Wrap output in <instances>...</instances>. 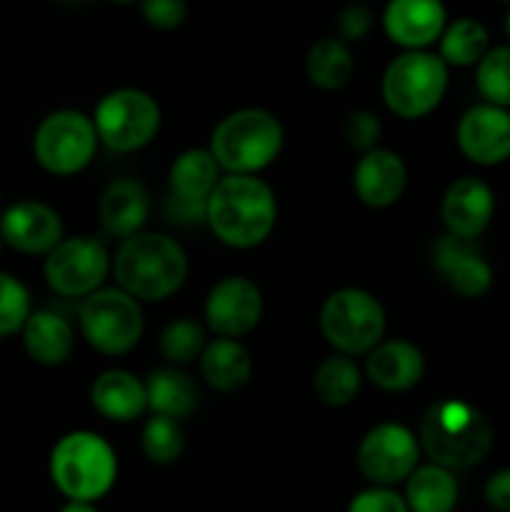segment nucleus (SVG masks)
<instances>
[{
	"label": "nucleus",
	"mask_w": 510,
	"mask_h": 512,
	"mask_svg": "<svg viewBox=\"0 0 510 512\" xmlns=\"http://www.w3.org/2000/svg\"><path fill=\"white\" fill-rule=\"evenodd\" d=\"M78 325L85 343L100 355L130 353L140 343L145 333V318L140 300L128 295L125 290L100 288L93 295L80 300Z\"/></svg>",
	"instance_id": "8"
},
{
	"label": "nucleus",
	"mask_w": 510,
	"mask_h": 512,
	"mask_svg": "<svg viewBox=\"0 0 510 512\" xmlns=\"http://www.w3.org/2000/svg\"><path fill=\"white\" fill-rule=\"evenodd\" d=\"M110 3H120V5H128V3H140V0H110Z\"/></svg>",
	"instance_id": "42"
},
{
	"label": "nucleus",
	"mask_w": 510,
	"mask_h": 512,
	"mask_svg": "<svg viewBox=\"0 0 510 512\" xmlns=\"http://www.w3.org/2000/svg\"><path fill=\"white\" fill-rule=\"evenodd\" d=\"M98 133L93 118L80 110L60 108L45 115L33 133V158L55 178L78 175L98 153Z\"/></svg>",
	"instance_id": "9"
},
{
	"label": "nucleus",
	"mask_w": 510,
	"mask_h": 512,
	"mask_svg": "<svg viewBox=\"0 0 510 512\" xmlns=\"http://www.w3.org/2000/svg\"><path fill=\"white\" fill-rule=\"evenodd\" d=\"M433 265L460 298H483L493 288V268L475 240L443 233L433 243Z\"/></svg>",
	"instance_id": "17"
},
{
	"label": "nucleus",
	"mask_w": 510,
	"mask_h": 512,
	"mask_svg": "<svg viewBox=\"0 0 510 512\" xmlns=\"http://www.w3.org/2000/svg\"><path fill=\"white\" fill-rule=\"evenodd\" d=\"M353 190L355 198L368 208H390L408 190V165L388 148L368 150L353 168Z\"/></svg>",
	"instance_id": "19"
},
{
	"label": "nucleus",
	"mask_w": 510,
	"mask_h": 512,
	"mask_svg": "<svg viewBox=\"0 0 510 512\" xmlns=\"http://www.w3.org/2000/svg\"><path fill=\"white\" fill-rule=\"evenodd\" d=\"M20 338L28 358L45 368L68 363L75 348L73 325L55 310H33L20 330Z\"/></svg>",
	"instance_id": "23"
},
{
	"label": "nucleus",
	"mask_w": 510,
	"mask_h": 512,
	"mask_svg": "<svg viewBox=\"0 0 510 512\" xmlns=\"http://www.w3.org/2000/svg\"><path fill=\"white\" fill-rule=\"evenodd\" d=\"M345 512H410L405 505L403 495L395 493L393 488H365L348 503Z\"/></svg>",
	"instance_id": "38"
},
{
	"label": "nucleus",
	"mask_w": 510,
	"mask_h": 512,
	"mask_svg": "<svg viewBox=\"0 0 510 512\" xmlns=\"http://www.w3.org/2000/svg\"><path fill=\"white\" fill-rule=\"evenodd\" d=\"M188 273L190 260L183 245L155 230L120 240L113 255L115 285L140 303L168 300L183 288Z\"/></svg>",
	"instance_id": "2"
},
{
	"label": "nucleus",
	"mask_w": 510,
	"mask_h": 512,
	"mask_svg": "<svg viewBox=\"0 0 510 512\" xmlns=\"http://www.w3.org/2000/svg\"><path fill=\"white\" fill-rule=\"evenodd\" d=\"M450 68L438 53L403 50L385 68L380 95L393 115L418 120L433 113L448 93Z\"/></svg>",
	"instance_id": "6"
},
{
	"label": "nucleus",
	"mask_w": 510,
	"mask_h": 512,
	"mask_svg": "<svg viewBox=\"0 0 510 512\" xmlns=\"http://www.w3.org/2000/svg\"><path fill=\"white\" fill-rule=\"evenodd\" d=\"M140 15L155 30H178L188 20V0H140Z\"/></svg>",
	"instance_id": "37"
},
{
	"label": "nucleus",
	"mask_w": 510,
	"mask_h": 512,
	"mask_svg": "<svg viewBox=\"0 0 510 512\" xmlns=\"http://www.w3.org/2000/svg\"><path fill=\"white\" fill-rule=\"evenodd\" d=\"M205 328L218 338L240 340L263 318V293L245 275H228L210 288L203 305Z\"/></svg>",
	"instance_id": "13"
},
{
	"label": "nucleus",
	"mask_w": 510,
	"mask_h": 512,
	"mask_svg": "<svg viewBox=\"0 0 510 512\" xmlns=\"http://www.w3.org/2000/svg\"><path fill=\"white\" fill-rule=\"evenodd\" d=\"M223 178L218 160L208 148H188L170 163V200L188 205H205L215 185Z\"/></svg>",
	"instance_id": "24"
},
{
	"label": "nucleus",
	"mask_w": 510,
	"mask_h": 512,
	"mask_svg": "<svg viewBox=\"0 0 510 512\" xmlns=\"http://www.w3.org/2000/svg\"><path fill=\"white\" fill-rule=\"evenodd\" d=\"M353 73V50L338 35H325L310 45L308 55H305V75L315 88L333 93V90L345 88L353 80Z\"/></svg>",
	"instance_id": "28"
},
{
	"label": "nucleus",
	"mask_w": 510,
	"mask_h": 512,
	"mask_svg": "<svg viewBox=\"0 0 510 512\" xmlns=\"http://www.w3.org/2000/svg\"><path fill=\"white\" fill-rule=\"evenodd\" d=\"M475 85L485 103L510 108V45H498L475 65Z\"/></svg>",
	"instance_id": "33"
},
{
	"label": "nucleus",
	"mask_w": 510,
	"mask_h": 512,
	"mask_svg": "<svg viewBox=\"0 0 510 512\" xmlns=\"http://www.w3.org/2000/svg\"><path fill=\"white\" fill-rule=\"evenodd\" d=\"M205 345H208V333H205V325L198 323L195 318L170 320V323L160 330L158 338L160 355H163L173 368L200 360Z\"/></svg>",
	"instance_id": "31"
},
{
	"label": "nucleus",
	"mask_w": 510,
	"mask_h": 512,
	"mask_svg": "<svg viewBox=\"0 0 510 512\" xmlns=\"http://www.w3.org/2000/svg\"><path fill=\"white\" fill-rule=\"evenodd\" d=\"M200 375L218 393H238L253 378V358L240 340L215 338L208 340L198 360Z\"/></svg>",
	"instance_id": "25"
},
{
	"label": "nucleus",
	"mask_w": 510,
	"mask_h": 512,
	"mask_svg": "<svg viewBox=\"0 0 510 512\" xmlns=\"http://www.w3.org/2000/svg\"><path fill=\"white\" fill-rule=\"evenodd\" d=\"M420 450L430 463L448 470H468L493 450V425L468 400L443 398L425 410L418 428Z\"/></svg>",
	"instance_id": "3"
},
{
	"label": "nucleus",
	"mask_w": 510,
	"mask_h": 512,
	"mask_svg": "<svg viewBox=\"0 0 510 512\" xmlns=\"http://www.w3.org/2000/svg\"><path fill=\"white\" fill-rule=\"evenodd\" d=\"M363 388V370L348 355H328L313 373V393L328 408H345Z\"/></svg>",
	"instance_id": "29"
},
{
	"label": "nucleus",
	"mask_w": 510,
	"mask_h": 512,
	"mask_svg": "<svg viewBox=\"0 0 510 512\" xmlns=\"http://www.w3.org/2000/svg\"><path fill=\"white\" fill-rule=\"evenodd\" d=\"M3 248H5V243H3V238H0V253H3Z\"/></svg>",
	"instance_id": "44"
},
{
	"label": "nucleus",
	"mask_w": 510,
	"mask_h": 512,
	"mask_svg": "<svg viewBox=\"0 0 510 512\" xmlns=\"http://www.w3.org/2000/svg\"><path fill=\"white\" fill-rule=\"evenodd\" d=\"M320 333L340 355H368L383 340L388 318L373 293L363 288H340L320 305Z\"/></svg>",
	"instance_id": "7"
},
{
	"label": "nucleus",
	"mask_w": 510,
	"mask_h": 512,
	"mask_svg": "<svg viewBox=\"0 0 510 512\" xmlns=\"http://www.w3.org/2000/svg\"><path fill=\"white\" fill-rule=\"evenodd\" d=\"M425 375L423 350L403 338L380 340L365 355V378L385 393L413 390Z\"/></svg>",
	"instance_id": "20"
},
{
	"label": "nucleus",
	"mask_w": 510,
	"mask_h": 512,
	"mask_svg": "<svg viewBox=\"0 0 510 512\" xmlns=\"http://www.w3.org/2000/svg\"><path fill=\"white\" fill-rule=\"evenodd\" d=\"M53 3H63V5H70V3H83V0H53Z\"/></svg>",
	"instance_id": "43"
},
{
	"label": "nucleus",
	"mask_w": 510,
	"mask_h": 512,
	"mask_svg": "<svg viewBox=\"0 0 510 512\" xmlns=\"http://www.w3.org/2000/svg\"><path fill=\"white\" fill-rule=\"evenodd\" d=\"M285 128L265 108H240L225 115L210 133L208 150L225 175H258L278 160Z\"/></svg>",
	"instance_id": "4"
},
{
	"label": "nucleus",
	"mask_w": 510,
	"mask_h": 512,
	"mask_svg": "<svg viewBox=\"0 0 510 512\" xmlns=\"http://www.w3.org/2000/svg\"><path fill=\"white\" fill-rule=\"evenodd\" d=\"M383 33L403 50H428L448 25L443 0H388L380 13Z\"/></svg>",
	"instance_id": "16"
},
{
	"label": "nucleus",
	"mask_w": 510,
	"mask_h": 512,
	"mask_svg": "<svg viewBox=\"0 0 510 512\" xmlns=\"http://www.w3.org/2000/svg\"><path fill=\"white\" fill-rule=\"evenodd\" d=\"M143 455L155 465H173L185 450V433L180 420L165 415H150L140 433Z\"/></svg>",
	"instance_id": "32"
},
{
	"label": "nucleus",
	"mask_w": 510,
	"mask_h": 512,
	"mask_svg": "<svg viewBox=\"0 0 510 512\" xmlns=\"http://www.w3.org/2000/svg\"><path fill=\"white\" fill-rule=\"evenodd\" d=\"M458 480L453 470L428 463L418 465L405 480V505L410 512H453L458 505Z\"/></svg>",
	"instance_id": "27"
},
{
	"label": "nucleus",
	"mask_w": 510,
	"mask_h": 512,
	"mask_svg": "<svg viewBox=\"0 0 510 512\" xmlns=\"http://www.w3.org/2000/svg\"><path fill=\"white\" fill-rule=\"evenodd\" d=\"M495 215V193L485 180L465 175L448 185L440 200V218L445 233L475 240L488 230Z\"/></svg>",
	"instance_id": "18"
},
{
	"label": "nucleus",
	"mask_w": 510,
	"mask_h": 512,
	"mask_svg": "<svg viewBox=\"0 0 510 512\" xmlns=\"http://www.w3.org/2000/svg\"><path fill=\"white\" fill-rule=\"evenodd\" d=\"M0 238L15 253L45 258L65 238V225L43 200H15L0 213Z\"/></svg>",
	"instance_id": "14"
},
{
	"label": "nucleus",
	"mask_w": 510,
	"mask_h": 512,
	"mask_svg": "<svg viewBox=\"0 0 510 512\" xmlns=\"http://www.w3.org/2000/svg\"><path fill=\"white\" fill-rule=\"evenodd\" d=\"M30 313H33L30 290L13 273L0 270V340L20 333Z\"/></svg>",
	"instance_id": "34"
},
{
	"label": "nucleus",
	"mask_w": 510,
	"mask_h": 512,
	"mask_svg": "<svg viewBox=\"0 0 510 512\" xmlns=\"http://www.w3.org/2000/svg\"><path fill=\"white\" fill-rule=\"evenodd\" d=\"M145 395L150 413L173 420L190 418L200 403L198 385L180 368L153 370L145 380Z\"/></svg>",
	"instance_id": "26"
},
{
	"label": "nucleus",
	"mask_w": 510,
	"mask_h": 512,
	"mask_svg": "<svg viewBox=\"0 0 510 512\" xmlns=\"http://www.w3.org/2000/svg\"><path fill=\"white\" fill-rule=\"evenodd\" d=\"M483 498L490 510L510 512V468H500L485 480Z\"/></svg>",
	"instance_id": "39"
},
{
	"label": "nucleus",
	"mask_w": 510,
	"mask_h": 512,
	"mask_svg": "<svg viewBox=\"0 0 510 512\" xmlns=\"http://www.w3.org/2000/svg\"><path fill=\"white\" fill-rule=\"evenodd\" d=\"M490 50V35L475 18L448 20L438 40V55L448 68H473Z\"/></svg>",
	"instance_id": "30"
},
{
	"label": "nucleus",
	"mask_w": 510,
	"mask_h": 512,
	"mask_svg": "<svg viewBox=\"0 0 510 512\" xmlns=\"http://www.w3.org/2000/svg\"><path fill=\"white\" fill-rule=\"evenodd\" d=\"M505 35H508V40H510V5H508V13H505Z\"/></svg>",
	"instance_id": "41"
},
{
	"label": "nucleus",
	"mask_w": 510,
	"mask_h": 512,
	"mask_svg": "<svg viewBox=\"0 0 510 512\" xmlns=\"http://www.w3.org/2000/svg\"><path fill=\"white\" fill-rule=\"evenodd\" d=\"M163 123L158 100L140 88H115L98 100L93 125L113 153H138L155 140Z\"/></svg>",
	"instance_id": "10"
},
{
	"label": "nucleus",
	"mask_w": 510,
	"mask_h": 512,
	"mask_svg": "<svg viewBox=\"0 0 510 512\" xmlns=\"http://www.w3.org/2000/svg\"><path fill=\"white\" fill-rule=\"evenodd\" d=\"M50 480L68 500L95 503L118 480V455L113 445L90 430L63 435L50 450Z\"/></svg>",
	"instance_id": "5"
},
{
	"label": "nucleus",
	"mask_w": 510,
	"mask_h": 512,
	"mask_svg": "<svg viewBox=\"0 0 510 512\" xmlns=\"http://www.w3.org/2000/svg\"><path fill=\"white\" fill-rule=\"evenodd\" d=\"M60 512H98L93 503H78V500H68V503L60 508Z\"/></svg>",
	"instance_id": "40"
},
{
	"label": "nucleus",
	"mask_w": 510,
	"mask_h": 512,
	"mask_svg": "<svg viewBox=\"0 0 510 512\" xmlns=\"http://www.w3.org/2000/svg\"><path fill=\"white\" fill-rule=\"evenodd\" d=\"M90 403L105 420L133 423L148 410L145 380L123 368L105 370L90 385Z\"/></svg>",
	"instance_id": "22"
},
{
	"label": "nucleus",
	"mask_w": 510,
	"mask_h": 512,
	"mask_svg": "<svg viewBox=\"0 0 510 512\" xmlns=\"http://www.w3.org/2000/svg\"><path fill=\"white\" fill-rule=\"evenodd\" d=\"M373 25H375V13L368 3H363V0H353V3L343 5L338 18H335L338 38L348 45L360 43L363 38H368Z\"/></svg>",
	"instance_id": "36"
},
{
	"label": "nucleus",
	"mask_w": 510,
	"mask_h": 512,
	"mask_svg": "<svg viewBox=\"0 0 510 512\" xmlns=\"http://www.w3.org/2000/svg\"><path fill=\"white\" fill-rule=\"evenodd\" d=\"M113 273V255L95 235L63 238L43 260V278L63 298H88Z\"/></svg>",
	"instance_id": "11"
},
{
	"label": "nucleus",
	"mask_w": 510,
	"mask_h": 512,
	"mask_svg": "<svg viewBox=\"0 0 510 512\" xmlns=\"http://www.w3.org/2000/svg\"><path fill=\"white\" fill-rule=\"evenodd\" d=\"M420 455L423 450L413 430L400 423H380L363 435L355 463L370 485L393 488L415 473Z\"/></svg>",
	"instance_id": "12"
},
{
	"label": "nucleus",
	"mask_w": 510,
	"mask_h": 512,
	"mask_svg": "<svg viewBox=\"0 0 510 512\" xmlns=\"http://www.w3.org/2000/svg\"><path fill=\"white\" fill-rule=\"evenodd\" d=\"M460 153L475 165L493 168L510 160V110L480 103L465 110L455 128Z\"/></svg>",
	"instance_id": "15"
},
{
	"label": "nucleus",
	"mask_w": 510,
	"mask_h": 512,
	"mask_svg": "<svg viewBox=\"0 0 510 512\" xmlns=\"http://www.w3.org/2000/svg\"><path fill=\"white\" fill-rule=\"evenodd\" d=\"M205 223L228 248H258L278 223V198L258 175H223L205 203Z\"/></svg>",
	"instance_id": "1"
},
{
	"label": "nucleus",
	"mask_w": 510,
	"mask_h": 512,
	"mask_svg": "<svg viewBox=\"0 0 510 512\" xmlns=\"http://www.w3.org/2000/svg\"><path fill=\"white\" fill-rule=\"evenodd\" d=\"M500 3H505V5H510V0H500Z\"/></svg>",
	"instance_id": "45"
},
{
	"label": "nucleus",
	"mask_w": 510,
	"mask_h": 512,
	"mask_svg": "<svg viewBox=\"0 0 510 512\" xmlns=\"http://www.w3.org/2000/svg\"><path fill=\"white\" fill-rule=\"evenodd\" d=\"M343 135L350 148L360 150V153H368V150L378 148V140L383 135V123H380V118L373 110L355 108L345 118Z\"/></svg>",
	"instance_id": "35"
},
{
	"label": "nucleus",
	"mask_w": 510,
	"mask_h": 512,
	"mask_svg": "<svg viewBox=\"0 0 510 512\" xmlns=\"http://www.w3.org/2000/svg\"><path fill=\"white\" fill-rule=\"evenodd\" d=\"M150 215V195L135 178H118L103 190L98 203L100 225L113 238L125 240L143 233Z\"/></svg>",
	"instance_id": "21"
}]
</instances>
